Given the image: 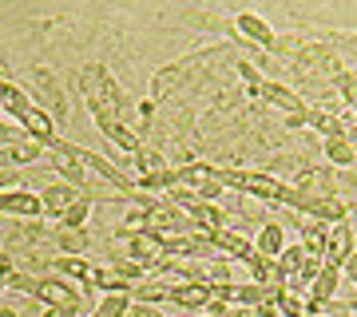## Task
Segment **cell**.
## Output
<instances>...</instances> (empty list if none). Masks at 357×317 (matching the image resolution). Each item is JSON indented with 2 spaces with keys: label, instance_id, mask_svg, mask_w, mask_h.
Instances as JSON below:
<instances>
[{
  "label": "cell",
  "instance_id": "7c38bea8",
  "mask_svg": "<svg viewBox=\"0 0 357 317\" xmlns=\"http://www.w3.org/2000/svg\"><path fill=\"white\" fill-rule=\"evenodd\" d=\"M40 155H44V147L32 139H20L13 143V147H0V167H20V163H36Z\"/></svg>",
  "mask_w": 357,
  "mask_h": 317
},
{
  "label": "cell",
  "instance_id": "ba28073f",
  "mask_svg": "<svg viewBox=\"0 0 357 317\" xmlns=\"http://www.w3.org/2000/svg\"><path fill=\"white\" fill-rule=\"evenodd\" d=\"M282 250H286V226L282 222H266L255 238V254L258 258H278Z\"/></svg>",
  "mask_w": 357,
  "mask_h": 317
},
{
  "label": "cell",
  "instance_id": "9a60e30c",
  "mask_svg": "<svg viewBox=\"0 0 357 317\" xmlns=\"http://www.w3.org/2000/svg\"><path fill=\"white\" fill-rule=\"evenodd\" d=\"M56 242H60V250L72 254V258L88 254V234H84V226H60L56 230Z\"/></svg>",
  "mask_w": 357,
  "mask_h": 317
},
{
  "label": "cell",
  "instance_id": "4fadbf2b",
  "mask_svg": "<svg viewBox=\"0 0 357 317\" xmlns=\"http://www.w3.org/2000/svg\"><path fill=\"white\" fill-rule=\"evenodd\" d=\"M187 222H191V226H199L203 234H215L227 218H222V210H218L215 203H195L191 210H187Z\"/></svg>",
  "mask_w": 357,
  "mask_h": 317
},
{
  "label": "cell",
  "instance_id": "d590c367",
  "mask_svg": "<svg viewBox=\"0 0 357 317\" xmlns=\"http://www.w3.org/2000/svg\"><path fill=\"white\" fill-rule=\"evenodd\" d=\"M0 119H4V107H0Z\"/></svg>",
  "mask_w": 357,
  "mask_h": 317
},
{
  "label": "cell",
  "instance_id": "ac0fdd59",
  "mask_svg": "<svg viewBox=\"0 0 357 317\" xmlns=\"http://www.w3.org/2000/svg\"><path fill=\"white\" fill-rule=\"evenodd\" d=\"M326 159L333 167H349V163H357V147L345 139H326Z\"/></svg>",
  "mask_w": 357,
  "mask_h": 317
},
{
  "label": "cell",
  "instance_id": "8fae6325",
  "mask_svg": "<svg viewBox=\"0 0 357 317\" xmlns=\"http://www.w3.org/2000/svg\"><path fill=\"white\" fill-rule=\"evenodd\" d=\"M337 286H342V270L326 262V266L318 270V278L310 281V302H333Z\"/></svg>",
  "mask_w": 357,
  "mask_h": 317
},
{
  "label": "cell",
  "instance_id": "603a6c76",
  "mask_svg": "<svg viewBox=\"0 0 357 317\" xmlns=\"http://www.w3.org/2000/svg\"><path fill=\"white\" fill-rule=\"evenodd\" d=\"M88 210H91V199H88V194H79L76 203H72V206L64 210V215H60V222H64V226H84Z\"/></svg>",
  "mask_w": 357,
  "mask_h": 317
},
{
  "label": "cell",
  "instance_id": "8992f818",
  "mask_svg": "<svg viewBox=\"0 0 357 317\" xmlns=\"http://www.w3.org/2000/svg\"><path fill=\"white\" fill-rule=\"evenodd\" d=\"M167 297L183 309H203L206 297H211V286H191V281H171L167 286Z\"/></svg>",
  "mask_w": 357,
  "mask_h": 317
},
{
  "label": "cell",
  "instance_id": "8d00e7d4",
  "mask_svg": "<svg viewBox=\"0 0 357 317\" xmlns=\"http://www.w3.org/2000/svg\"><path fill=\"white\" fill-rule=\"evenodd\" d=\"M0 290H4V281H0Z\"/></svg>",
  "mask_w": 357,
  "mask_h": 317
},
{
  "label": "cell",
  "instance_id": "277c9868",
  "mask_svg": "<svg viewBox=\"0 0 357 317\" xmlns=\"http://www.w3.org/2000/svg\"><path fill=\"white\" fill-rule=\"evenodd\" d=\"M20 127H24L28 139L40 143V147H52V143L60 139V135H56V127H52V119L40 111V107H28V111L20 115Z\"/></svg>",
  "mask_w": 357,
  "mask_h": 317
},
{
  "label": "cell",
  "instance_id": "7a4b0ae2",
  "mask_svg": "<svg viewBox=\"0 0 357 317\" xmlns=\"http://www.w3.org/2000/svg\"><path fill=\"white\" fill-rule=\"evenodd\" d=\"M234 28L243 32V40H250V44H258V48H274V44H278L274 28H270L262 16H255V13H238L234 16Z\"/></svg>",
  "mask_w": 357,
  "mask_h": 317
},
{
  "label": "cell",
  "instance_id": "f1b7e54d",
  "mask_svg": "<svg viewBox=\"0 0 357 317\" xmlns=\"http://www.w3.org/2000/svg\"><path fill=\"white\" fill-rule=\"evenodd\" d=\"M337 270H342L345 278H349V281H354V286H357V254H349V258H345V262H342V266H337Z\"/></svg>",
  "mask_w": 357,
  "mask_h": 317
},
{
  "label": "cell",
  "instance_id": "836d02e7",
  "mask_svg": "<svg viewBox=\"0 0 357 317\" xmlns=\"http://www.w3.org/2000/svg\"><path fill=\"white\" fill-rule=\"evenodd\" d=\"M206 317H230V309H211Z\"/></svg>",
  "mask_w": 357,
  "mask_h": 317
},
{
  "label": "cell",
  "instance_id": "9c48e42d",
  "mask_svg": "<svg viewBox=\"0 0 357 317\" xmlns=\"http://www.w3.org/2000/svg\"><path fill=\"white\" fill-rule=\"evenodd\" d=\"M96 123H100V131L115 143V147H119V151H131V155L139 151V139H135V131H131L123 119H112V115H103V119H96Z\"/></svg>",
  "mask_w": 357,
  "mask_h": 317
},
{
  "label": "cell",
  "instance_id": "d6a6232c",
  "mask_svg": "<svg viewBox=\"0 0 357 317\" xmlns=\"http://www.w3.org/2000/svg\"><path fill=\"white\" fill-rule=\"evenodd\" d=\"M258 317H282V314L274 309V305H262V309H258Z\"/></svg>",
  "mask_w": 357,
  "mask_h": 317
},
{
  "label": "cell",
  "instance_id": "2e32d148",
  "mask_svg": "<svg viewBox=\"0 0 357 317\" xmlns=\"http://www.w3.org/2000/svg\"><path fill=\"white\" fill-rule=\"evenodd\" d=\"M258 95H266V100L274 103V107H282V111H302V100H298L290 88H282V84H262Z\"/></svg>",
  "mask_w": 357,
  "mask_h": 317
},
{
  "label": "cell",
  "instance_id": "484cf974",
  "mask_svg": "<svg viewBox=\"0 0 357 317\" xmlns=\"http://www.w3.org/2000/svg\"><path fill=\"white\" fill-rule=\"evenodd\" d=\"M20 139H28L24 127H13L8 119H0V147H13V143H20Z\"/></svg>",
  "mask_w": 357,
  "mask_h": 317
},
{
  "label": "cell",
  "instance_id": "1f68e13d",
  "mask_svg": "<svg viewBox=\"0 0 357 317\" xmlns=\"http://www.w3.org/2000/svg\"><path fill=\"white\" fill-rule=\"evenodd\" d=\"M230 317H258V309H246V305H238V309H230Z\"/></svg>",
  "mask_w": 357,
  "mask_h": 317
},
{
  "label": "cell",
  "instance_id": "3957f363",
  "mask_svg": "<svg viewBox=\"0 0 357 317\" xmlns=\"http://www.w3.org/2000/svg\"><path fill=\"white\" fill-rule=\"evenodd\" d=\"M128 250L131 258H135V266L139 262H163V234H155V230H135V234H128Z\"/></svg>",
  "mask_w": 357,
  "mask_h": 317
},
{
  "label": "cell",
  "instance_id": "30bf717a",
  "mask_svg": "<svg viewBox=\"0 0 357 317\" xmlns=\"http://www.w3.org/2000/svg\"><path fill=\"white\" fill-rule=\"evenodd\" d=\"M79 194H84V190H76V187H68V183H56V187H48L44 190V199H40V203H44V215H52V218H60L68 210V206L76 203Z\"/></svg>",
  "mask_w": 357,
  "mask_h": 317
},
{
  "label": "cell",
  "instance_id": "7402d4cb",
  "mask_svg": "<svg viewBox=\"0 0 357 317\" xmlns=\"http://www.w3.org/2000/svg\"><path fill=\"white\" fill-rule=\"evenodd\" d=\"M310 123L318 127L326 139H342V119L337 115H326V111H310Z\"/></svg>",
  "mask_w": 357,
  "mask_h": 317
},
{
  "label": "cell",
  "instance_id": "e0dca14e",
  "mask_svg": "<svg viewBox=\"0 0 357 317\" xmlns=\"http://www.w3.org/2000/svg\"><path fill=\"white\" fill-rule=\"evenodd\" d=\"M52 163H56V171L64 175V183H68V187H76V190H84V187H88V167H84V163H76V159H60V155H56Z\"/></svg>",
  "mask_w": 357,
  "mask_h": 317
},
{
  "label": "cell",
  "instance_id": "6da1fadb",
  "mask_svg": "<svg viewBox=\"0 0 357 317\" xmlns=\"http://www.w3.org/2000/svg\"><path fill=\"white\" fill-rule=\"evenodd\" d=\"M36 297L40 302H48V305H56V309H79L76 286L64 281V278H44L40 281V290H36Z\"/></svg>",
  "mask_w": 357,
  "mask_h": 317
},
{
  "label": "cell",
  "instance_id": "d6986e66",
  "mask_svg": "<svg viewBox=\"0 0 357 317\" xmlns=\"http://www.w3.org/2000/svg\"><path fill=\"white\" fill-rule=\"evenodd\" d=\"M56 274L76 278V281H91V278H96V266H88L84 258H60V262H56Z\"/></svg>",
  "mask_w": 357,
  "mask_h": 317
},
{
  "label": "cell",
  "instance_id": "44dd1931",
  "mask_svg": "<svg viewBox=\"0 0 357 317\" xmlns=\"http://www.w3.org/2000/svg\"><path fill=\"white\" fill-rule=\"evenodd\" d=\"M139 187H143V190H155V194H159V190L178 187V175L163 167V171H155V175H143V178H139Z\"/></svg>",
  "mask_w": 357,
  "mask_h": 317
},
{
  "label": "cell",
  "instance_id": "4316f807",
  "mask_svg": "<svg viewBox=\"0 0 357 317\" xmlns=\"http://www.w3.org/2000/svg\"><path fill=\"white\" fill-rule=\"evenodd\" d=\"M337 88H342V100L357 111V79L354 76H342V79H337Z\"/></svg>",
  "mask_w": 357,
  "mask_h": 317
},
{
  "label": "cell",
  "instance_id": "52a82bcc",
  "mask_svg": "<svg viewBox=\"0 0 357 317\" xmlns=\"http://www.w3.org/2000/svg\"><path fill=\"white\" fill-rule=\"evenodd\" d=\"M0 210L4 215H24V218H36L40 210H44V203H40L32 190H8V194H0Z\"/></svg>",
  "mask_w": 357,
  "mask_h": 317
},
{
  "label": "cell",
  "instance_id": "e575fe53",
  "mask_svg": "<svg viewBox=\"0 0 357 317\" xmlns=\"http://www.w3.org/2000/svg\"><path fill=\"white\" fill-rule=\"evenodd\" d=\"M0 317H20V314H16V309H0Z\"/></svg>",
  "mask_w": 357,
  "mask_h": 317
},
{
  "label": "cell",
  "instance_id": "cb8c5ba5",
  "mask_svg": "<svg viewBox=\"0 0 357 317\" xmlns=\"http://www.w3.org/2000/svg\"><path fill=\"white\" fill-rule=\"evenodd\" d=\"M302 258H306V250H302V242H298V246H286V250L278 254V266L286 270V278H294V274H298V266H302Z\"/></svg>",
  "mask_w": 357,
  "mask_h": 317
},
{
  "label": "cell",
  "instance_id": "d4e9b609",
  "mask_svg": "<svg viewBox=\"0 0 357 317\" xmlns=\"http://www.w3.org/2000/svg\"><path fill=\"white\" fill-rule=\"evenodd\" d=\"M131 297H135V302H163L167 297V286L163 281H147V286H131Z\"/></svg>",
  "mask_w": 357,
  "mask_h": 317
},
{
  "label": "cell",
  "instance_id": "5bb4252c",
  "mask_svg": "<svg viewBox=\"0 0 357 317\" xmlns=\"http://www.w3.org/2000/svg\"><path fill=\"white\" fill-rule=\"evenodd\" d=\"M302 250L306 254H326V234H330V230H326V222H318V218H310V222H302Z\"/></svg>",
  "mask_w": 357,
  "mask_h": 317
},
{
  "label": "cell",
  "instance_id": "83f0119b",
  "mask_svg": "<svg viewBox=\"0 0 357 317\" xmlns=\"http://www.w3.org/2000/svg\"><path fill=\"white\" fill-rule=\"evenodd\" d=\"M16 183H20V175H16L13 167H0V190H13Z\"/></svg>",
  "mask_w": 357,
  "mask_h": 317
},
{
  "label": "cell",
  "instance_id": "5b68a950",
  "mask_svg": "<svg viewBox=\"0 0 357 317\" xmlns=\"http://www.w3.org/2000/svg\"><path fill=\"white\" fill-rule=\"evenodd\" d=\"M349 254H354V230H349V222H337V226L326 234V254H321V258H326L330 266H342Z\"/></svg>",
  "mask_w": 357,
  "mask_h": 317
},
{
  "label": "cell",
  "instance_id": "f546056e",
  "mask_svg": "<svg viewBox=\"0 0 357 317\" xmlns=\"http://www.w3.org/2000/svg\"><path fill=\"white\" fill-rule=\"evenodd\" d=\"M131 314H135V317H163L151 302H135V309H131Z\"/></svg>",
  "mask_w": 357,
  "mask_h": 317
},
{
  "label": "cell",
  "instance_id": "ffe728a7",
  "mask_svg": "<svg viewBox=\"0 0 357 317\" xmlns=\"http://www.w3.org/2000/svg\"><path fill=\"white\" fill-rule=\"evenodd\" d=\"M128 314V293H103V302L96 305L91 317H123Z\"/></svg>",
  "mask_w": 357,
  "mask_h": 317
},
{
  "label": "cell",
  "instance_id": "4dcf8cb0",
  "mask_svg": "<svg viewBox=\"0 0 357 317\" xmlns=\"http://www.w3.org/2000/svg\"><path fill=\"white\" fill-rule=\"evenodd\" d=\"M79 314V309H56V305H48V314H44V317H76Z\"/></svg>",
  "mask_w": 357,
  "mask_h": 317
}]
</instances>
